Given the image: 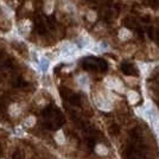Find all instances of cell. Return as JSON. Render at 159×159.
I'll list each match as a JSON object with an SVG mask.
<instances>
[{
  "label": "cell",
  "mask_w": 159,
  "mask_h": 159,
  "mask_svg": "<svg viewBox=\"0 0 159 159\" xmlns=\"http://www.w3.org/2000/svg\"><path fill=\"white\" fill-rule=\"evenodd\" d=\"M106 84L108 88L110 89H114L116 92H120L122 93L124 92V84L121 83V81L119 78H115V77H107L106 78Z\"/></svg>",
  "instance_id": "cell-1"
},
{
  "label": "cell",
  "mask_w": 159,
  "mask_h": 159,
  "mask_svg": "<svg viewBox=\"0 0 159 159\" xmlns=\"http://www.w3.org/2000/svg\"><path fill=\"white\" fill-rule=\"evenodd\" d=\"M98 107L102 110H109L110 108H112V103L103 96H100V99L98 100Z\"/></svg>",
  "instance_id": "cell-2"
},
{
  "label": "cell",
  "mask_w": 159,
  "mask_h": 159,
  "mask_svg": "<svg viewBox=\"0 0 159 159\" xmlns=\"http://www.w3.org/2000/svg\"><path fill=\"white\" fill-rule=\"evenodd\" d=\"M76 51V47L74 45H71V44H67L63 46V49H62V55L63 56H71V55H74Z\"/></svg>",
  "instance_id": "cell-3"
},
{
  "label": "cell",
  "mask_w": 159,
  "mask_h": 159,
  "mask_svg": "<svg viewBox=\"0 0 159 159\" xmlns=\"http://www.w3.org/2000/svg\"><path fill=\"white\" fill-rule=\"evenodd\" d=\"M131 37H132L131 31L127 29H121L120 32H119V38H120L121 41H127V39H130Z\"/></svg>",
  "instance_id": "cell-4"
},
{
  "label": "cell",
  "mask_w": 159,
  "mask_h": 159,
  "mask_svg": "<svg viewBox=\"0 0 159 159\" xmlns=\"http://www.w3.org/2000/svg\"><path fill=\"white\" fill-rule=\"evenodd\" d=\"M127 99H128V101H130L131 103H136V102L139 100V95H138L136 92L130 90V92H127Z\"/></svg>",
  "instance_id": "cell-5"
},
{
  "label": "cell",
  "mask_w": 159,
  "mask_h": 159,
  "mask_svg": "<svg viewBox=\"0 0 159 159\" xmlns=\"http://www.w3.org/2000/svg\"><path fill=\"white\" fill-rule=\"evenodd\" d=\"M56 141L58 144H63V142H64V136H63V133L61 131L56 134Z\"/></svg>",
  "instance_id": "cell-6"
},
{
  "label": "cell",
  "mask_w": 159,
  "mask_h": 159,
  "mask_svg": "<svg viewBox=\"0 0 159 159\" xmlns=\"http://www.w3.org/2000/svg\"><path fill=\"white\" fill-rule=\"evenodd\" d=\"M41 67H42V70H43V71H46L47 67H49V62L43 58V59L41 61Z\"/></svg>",
  "instance_id": "cell-7"
},
{
  "label": "cell",
  "mask_w": 159,
  "mask_h": 159,
  "mask_svg": "<svg viewBox=\"0 0 159 159\" xmlns=\"http://www.w3.org/2000/svg\"><path fill=\"white\" fill-rule=\"evenodd\" d=\"M25 125L26 126H29V127H31V126H33L35 125V118H29V119H26V121H25Z\"/></svg>",
  "instance_id": "cell-8"
},
{
  "label": "cell",
  "mask_w": 159,
  "mask_h": 159,
  "mask_svg": "<svg viewBox=\"0 0 159 159\" xmlns=\"http://www.w3.org/2000/svg\"><path fill=\"white\" fill-rule=\"evenodd\" d=\"M87 82H88V81H87V77L86 76H80L78 77V83L84 86V84H87Z\"/></svg>",
  "instance_id": "cell-9"
},
{
  "label": "cell",
  "mask_w": 159,
  "mask_h": 159,
  "mask_svg": "<svg viewBox=\"0 0 159 159\" xmlns=\"http://www.w3.org/2000/svg\"><path fill=\"white\" fill-rule=\"evenodd\" d=\"M105 148H106L105 146H98V148H96L98 153H101V154H105V153H107V150H105Z\"/></svg>",
  "instance_id": "cell-10"
},
{
  "label": "cell",
  "mask_w": 159,
  "mask_h": 159,
  "mask_svg": "<svg viewBox=\"0 0 159 159\" xmlns=\"http://www.w3.org/2000/svg\"><path fill=\"white\" fill-rule=\"evenodd\" d=\"M95 17H96V14H95V12H89V14H88V19L94 20V19H95Z\"/></svg>",
  "instance_id": "cell-11"
}]
</instances>
